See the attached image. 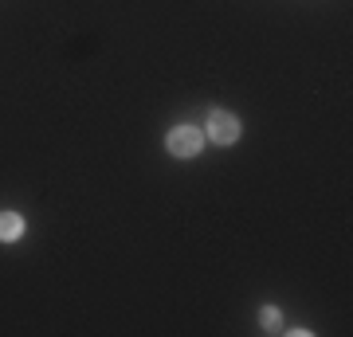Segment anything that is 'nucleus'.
Segmentation results:
<instances>
[{"instance_id":"1","label":"nucleus","mask_w":353,"mask_h":337,"mask_svg":"<svg viewBox=\"0 0 353 337\" xmlns=\"http://www.w3.org/2000/svg\"><path fill=\"white\" fill-rule=\"evenodd\" d=\"M165 145H169L173 157H196V153L204 150V134L196 125H173L169 138H165Z\"/></svg>"},{"instance_id":"2","label":"nucleus","mask_w":353,"mask_h":337,"mask_svg":"<svg viewBox=\"0 0 353 337\" xmlns=\"http://www.w3.org/2000/svg\"><path fill=\"white\" fill-rule=\"evenodd\" d=\"M208 138L216 145H232V141L240 138V118L228 114V110H212L208 114Z\"/></svg>"},{"instance_id":"3","label":"nucleus","mask_w":353,"mask_h":337,"mask_svg":"<svg viewBox=\"0 0 353 337\" xmlns=\"http://www.w3.org/2000/svg\"><path fill=\"white\" fill-rule=\"evenodd\" d=\"M20 236H24V216L0 212V243H16Z\"/></svg>"},{"instance_id":"4","label":"nucleus","mask_w":353,"mask_h":337,"mask_svg":"<svg viewBox=\"0 0 353 337\" xmlns=\"http://www.w3.org/2000/svg\"><path fill=\"white\" fill-rule=\"evenodd\" d=\"M263 329H271V334L279 329V310L275 306H263Z\"/></svg>"}]
</instances>
